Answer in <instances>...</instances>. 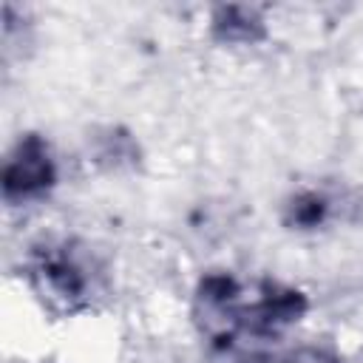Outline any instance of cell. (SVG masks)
<instances>
[{
  "label": "cell",
  "instance_id": "1",
  "mask_svg": "<svg viewBox=\"0 0 363 363\" xmlns=\"http://www.w3.org/2000/svg\"><path fill=\"white\" fill-rule=\"evenodd\" d=\"M28 281L48 306H57L62 312L88 306L91 269L68 241H43L40 247H34L28 255Z\"/></svg>",
  "mask_w": 363,
  "mask_h": 363
},
{
  "label": "cell",
  "instance_id": "2",
  "mask_svg": "<svg viewBox=\"0 0 363 363\" xmlns=\"http://www.w3.org/2000/svg\"><path fill=\"white\" fill-rule=\"evenodd\" d=\"M0 184L9 204H26L48 196L57 184V162L51 145L40 133L20 136L3 162Z\"/></svg>",
  "mask_w": 363,
  "mask_h": 363
},
{
  "label": "cell",
  "instance_id": "3",
  "mask_svg": "<svg viewBox=\"0 0 363 363\" xmlns=\"http://www.w3.org/2000/svg\"><path fill=\"white\" fill-rule=\"evenodd\" d=\"M241 286L227 272H210L199 281L193 318L213 343L230 346L238 332H244V298Z\"/></svg>",
  "mask_w": 363,
  "mask_h": 363
},
{
  "label": "cell",
  "instance_id": "4",
  "mask_svg": "<svg viewBox=\"0 0 363 363\" xmlns=\"http://www.w3.org/2000/svg\"><path fill=\"white\" fill-rule=\"evenodd\" d=\"M306 295L284 284H261L258 298L244 303V332L252 335H278L286 326L298 323L306 312Z\"/></svg>",
  "mask_w": 363,
  "mask_h": 363
},
{
  "label": "cell",
  "instance_id": "5",
  "mask_svg": "<svg viewBox=\"0 0 363 363\" xmlns=\"http://www.w3.org/2000/svg\"><path fill=\"white\" fill-rule=\"evenodd\" d=\"M264 17L252 6H221L213 14V37L227 45H252L264 40Z\"/></svg>",
  "mask_w": 363,
  "mask_h": 363
},
{
  "label": "cell",
  "instance_id": "6",
  "mask_svg": "<svg viewBox=\"0 0 363 363\" xmlns=\"http://www.w3.org/2000/svg\"><path fill=\"white\" fill-rule=\"evenodd\" d=\"M332 216V201L326 193H318V190H301L289 199L286 204V213H284V221L292 227V230H318L329 221Z\"/></svg>",
  "mask_w": 363,
  "mask_h": 363
},
{
  "label": "cell",
  "instance_id": "7",
  "mask_svg": "<svg viewBox=\"0 0 363 363\" xmlns=\"http://www.w3.org/2000/svg\"><path fill=\"white\" fill-rule=\"evenodd\" d=\"M278 363H343L337 354H332L329 349H320V346H301V349H292L286 352Z\"/></svg>",
  "mask_w": 363,
  "mask_h": 363
}]
</instances>
